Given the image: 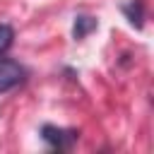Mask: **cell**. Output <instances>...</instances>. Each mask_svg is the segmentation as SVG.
Instances as JSON below:
<instances>
[{
    "label": "cell",
    "mask_w": 154,
    "mask_h": 154,
    "mask_svg": "<svg viewBox=\"0 0 154 154\" xmlns=\"http://www.w3.org/2000/svg\"><path fill=\"white\" fill-rule=\"evenodd\" d=\"M24 79V67L10 58H0V94L14 89Z\"/></svg>",
    "instance_id": "obj_1"
},
{
    "label": "cell",
    "mask_w": 154,
    "mask_h": 154,
    "mask_svg": "<svg viewBox=\"0 0 154 154\" xmlns=\"http://www.w3.org/2000/svg\"><path fill=\"white\" fill-rule=\"evenodd\" d=\"M41 135H43V140L51 144V147H55V149H67L75 140H77V130H65V128H55V125H43L41 128Z\"/></svg>",
    "instance_id": "obj_2"
},
{
    "label": "cell",
    "mask_w": 154,
    "mask_h": 154,
    "mask_svg": "<svg viewBox=\"0 0 154 154\" xmlns=\"http://www.w3.org/2000/svg\"><path fill=\"white\" fill-rule=\"evenodd\" d=\"M94 26H96V19H91V17H77V22H75V38H84Z\"/></svg>",
    "instance_id": "obj_3"
},
{
    "label": "cell",
    "mask_w": 154,
    "mask_h": 154,
    "mask_svg": "<svg viewBox=\"0 0 154 154\" xmlns=\"http://www.w3.org/2000/svg\"><path fill=\"white\" fill-rule=\"evenodd\" d=\"M12 38H14V31L7 24H0V53H5L12 46Z\"/></svg>",
    "instance_id": "obj_4"
}]
</instances>
